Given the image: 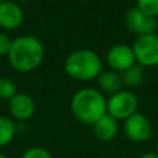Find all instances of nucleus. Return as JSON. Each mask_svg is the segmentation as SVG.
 <instances>
[{
	"label": "nucleus",
	"mask_w": 158,
	"mask_h": 158,
	"mask_svg": "<svg viewBox=\"0 0 158 158\" xmlns=\"http://www.w3.org/2000/svg\"><path fill=\"white\" fill-rule=\"evenodd\" d=\"M6 57L16 72L28 73L41 65L44 57V48L37 37L25 35L11 40Z\"/></svg>",
	"instance_id": "f257e3e1"
},
{
	"label": "nucleus",
	"mask_w": 158,
	"mask_h": 158,
	"mask_svg": "<svg viewBox=\"0 0 158 158\" xmlns=\"http://www.w3.org/2000/svg\"><path fill=\"white\" fill-rule=\"evenodd\" d=\"M70 109L78 121L93 126L107 114V99L98 89L83 88L73 95Z\"/></svg>",
	"instance_id": "f03ea898"
},
{
	"label": "nucleus",
	"mask_w": 158,
	"mask_h": 158,
	"mask_svg": "<svg viewBox=\"0 0 158 158\" xmlns=\"http://www.w3.org/2000/svg\"><path fill=\"white\" fill-rule=\"evenodd\" d=\"M64 70L67 75L74 80L88 81L96 79L102 72V62L96 52L81 48L72 52L65 58Z\"/></svg>",
	"instance_id": "7ed1b4c3"
},
{
	"label": "nucleus",
	"mask_w": 158,
	"mask_h": 158,
	"mask_svg": "<svg viewBox=\"0 0 158 158\" xmlns=\"http://www.w3.org/2000/svg\"><path fill=\"white\" fill-rule=\"evenodd\" d=\"M138 99L130 90H120L107 99V114L116 120H126L137 112Z\"/></svg>",
	"instance_id": "20e7f679"
},
{
	"label": "nucleus",
	"mask_w": 158,
	"mask_h": 158,
	"mask_svg": "<svg viewBox=\"0 0 158 158\" xmlns=\"http://www.w3.org/2000/svg\"><path fill=\"white\" fill-rule=\"evenodd\" d=\"M136 63L146 67L158 65V35L149 33L138 36L132 46Z\"/></svg>",
	"instance_id": "39448f33"
},
{
	"label": "nucleus",
	"mask_w": 158,
	"mask_h": 158,
	"mask_svg": "<svg viewBox=\"0 0 158 158\" xmlns=\"http://www.w3.org/2000/svg\"><path fill=\"white\" fill-rule=\"evenodd\" d=\"M123 23L126 28L130 32L137 35V37L143 36V35L156 33V30H157L156 17L146 15L136 6L127 10L123 17Z\"/></svg>",
	"instance_id": "423d86ee"
},
{
	"label": "nucleus",
	"mask_w": 158,
	"mask_h": 158,
	"mask_svg": "<svg viewBox=\"0 0 158 158\" xmlns=\"http://www.w3.org/2000/svg\"><path fill=\"white\" fill-rule=\"evenodd\" d=\"M123 132L132 142H144L152 136V125L143 114L135 112L123 120Z\"/></svg>",
	"instance_id": "0eeeda50"
},
{
	"label": "nucleus",
	"mask_w": 158,
	"mask_h": 158,
	"mask_svg": "<svg viewBox=\"0 0 158 158\" xmlns=\"http://www.w3.org/2000/svg\"><path fill=\"white\" fill-rule=\"evenodd\" d=\"M106 63L111 70L122 73L133 64H136V57L131 46L118 43L112 46L106 53Z\"/></svg>",
	"instance_id": "6e6552de"
},
{
	"label": "nucleus",
	"mask_w": 158,
	"mask_h": 158,
	"mask_svg": "<svg viewBox=\"0 0 158 158\" xmlns=\"http://www.w3.org/2000/svg\"><path fill=\"white\" fill-rule=\"evenodd\" d=\"M23 11L21 6L11 0L0 2V27L4 30H16L22 25Z\"/></svg>",
	"instance_id": "1a4fd4ad"
},
{
	"label": "nucleus",
	"mask_w": 158,
	"mask_h": 158,
	"mask_svg": "<svg viewBox=\"0 0 158 158\" xmlns=\"http://www.w3.org/2000/svg\"><path fill=\"white\" fill-rule=\"evenodd\" d=\"M9 111L12 117L20 121H26L35 115L36 104L30 95L17 93L12 99L9 100Z\"/></svg>",
	"instance_id": "9d476101"
},
{
	"label": "nucleus",
	"mask_w": 158,
	"mask_h": 158,
	"mask_svg": "<svg viewBox=\"0 0 158 158\" xmlns=\"http://www.w3.org/2000/svg\"><path fill=\"white\" fill-rule=\"evenodd\" d=\"M93 132L101 141H111L118 132V123L115 117L106 114L93 125Z\"/></svg>",
	"instance_id": "9b49d317"
},
{
	"label": "nucleus",
	"mask_w": 158,
	"mask_h": 158,
	"mask_svg": "<svg viewBox=\"0 0 158 158\" xmlns=\"http://www.w3.org/2000/svg\"><path fill=\"white\" fill-rule=\"evenodd\" d=\"M96 83L100 89L101 93L105 94H115L117 91L121 90L122 88V79H121V74L115 72V70H102L98 78H96Z\"/></svg>",
	"instance_id": "f8f14e48"
},
{
	"label": "nucleus",
	"mask_w": 158,
	"mask_h": 158,
	"mask_svg": "<svg viewBox=\"0 0 158 158\" xmlns=\"http://www.w3.org/2000/svg\"><path fill=\"white\" fill-rule=\"evenodd\" d=\"M122 84L127 88H138L144 81V68L136 63L121 73Z\"/></svg>",
	"instance_id": "ddd939ff"
},
{
	"label": "nucleus",
	"mask_w": 158,
	"mask_h": 158,
	"mask_svg": "<svg viewBox=\"0 0 158 158\" xmlns=\"http://www.w3.org/2000/svg\"><path fill=\"white\" fill-rule=\"evenodd\" d=\"M16 135L15 122L7 116H0V147L10 144Z\"/></svg>",
	"instance_id": "4468645a"
},
{
	"label": "nucleus",
	"mask_w": 158,
	"mask_h": 158,
	"mask_svg": "<svg viewBox=\"0 0 158 158\" xmlns=\"http://www.w3.org/2000/svg\"><path fill=\"white\" fill-rule=\"evenodd\" d=\"M17 94L16 84L12 79L6 77H0V99L10 100Z\"/></svg>",
	"instance_id": "2eb2a0df"
},
{
	"label": "nucleus",
	"mask_w": 158,
	"mask_h": 158,
	"mask_svg": "<svg viewBox=\"0 0 158 158\" xmlns=\"http://www.w3.org/2000/svg\"><path fill=\"white\" fill-rule=\"evenodd\" d=\"M136 7H138L142 12L148 16H158V0H137Z\"/></svg>",
	"instance_id": "dca6fc26"
},
{
	"label": "nucleus",
	"mask_w": 158,
	"mask_h": 158,
	"mask_svg": "<svg viewBox=\"0 0 158 158\" xmlns=\"http://www.w3.org/2000/svg\"><path fill=\"white\" fill-rule=\"evenodd\" d=\"M21 158H53L52 154L42 147H31L28 149H26Z\"/></svg>",
	"instance_id": "f3484780"
},
{
	"label": "nucleus",
	"mask_w": 158,
	"mask_h": 158,
	"mask_svg": "<svg viewBox=\"0 0 158 158\" xmlns=\"http://www.w3.org/2000/svg\"><path fill=\"white\" fill-rule=\"evenodd\" d=\"M10 44H11V40L7 37V35H5L4 32H0V57L7 56Z\"/></svg>",
	"instance_id": "a211bd4d"
},
{
	"label": "nucleus",
	"mask_w": 158,
	"mask_h": 158,
	"mask_svg": "<svg viewBox=\"0 0 158 158\" xmlns=\"http://www.w3.org/2000/svg\"><path fill=\"white\" fill-rule=\"evenodd\" d=\"M139 158H158V154L156 152H147V153H143Z\"/></svg>",
	"instance_id": "6ab92c4d"
},
{
	"label": "nucleus",
	"mask_w": 158,
	"mask_h": 158,
	"mask_svg": "<svg viewBox=\"0 0 158 158\" xmlns=\"http://www.w3.org/2000/svg\"><path fill=\"white\" fill-rule=\"evenodd\" d=\"M17 1H20V2H28L30 0H17Z\"/></svg>",
	"instance_id": "aec40b11"
},
{
	"label": "nucleus",
	"mask_w": 158,
	"mask_h": 158,
	"mask_svg": "<svg viewBox=\"0 0 158 158\" xmlns=\"http://www.w3.org/2000/svg\"><path fill=\"white\" fill-rule=\"evenodd\" d=\"M0 158H7L5 154H2V153H0Z\"/></svg>",
	"instance_id": "412c9836"
},
{
	"label": "nucleus",
	"mask_w": 158,
	"mask_h": 158,
	"mask_svg": "<svg viewBox=\"0 0 158 158\" xmlns=\"http://www.w3.org/2000/svg\"><path fill=\"white\" fill-rule=\"evenodd\" d=\"M156 153L158 154V142H157V147H156Z\"/></svg>",
	"instance_id": "4be33fe9"
},
{
	"label": "nucleus",
	"mask_w": 158,
	"mask_h": 158,
	"mask_svg": "<svg viewBox=\"0 0 158 158\" xmlns=\"http://www.w3.org/2000/svg\"><path fill=\"white\" fill-rule=\"evenodd\" d=\"M4 1H6V0H0V2H4Z\"/></svg>",
	"instance_id": "5701e85b"
}]
</instances>
